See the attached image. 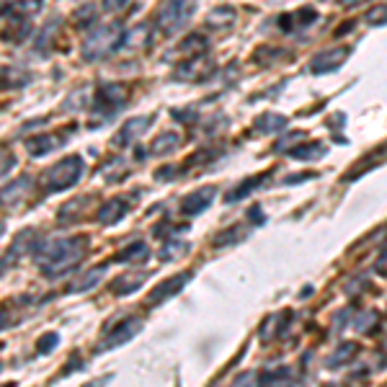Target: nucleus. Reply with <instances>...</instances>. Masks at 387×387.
<instances>
[{
  "label": "nucleus",
  "mask_w": 387,
  "mask_h": 387,
  "mask_svg": "<svg viewBox=\"0 0 387 387\" xmlns=\"http://www.w3.org/2000/svg\"><path fill=\"white\" fill-rule=\"evenodd\" d=\"M86 240H55L47 251H41L37 256L41 263V271L52 276V274H62L65 269H70L73 263L83 256V251H77V245H83Z\"/></svg>",
  "instance_id": "nucleus-1"
},
{
  "label": "nucleus",
  "mask_w": 387,
  "mask_h": 387,
  "mask_svg": "<svg viewBox=\"0 0 387 387\" xmlns=\"http://www.w3.org/2000/svg\"><path fill=\"white\" fill-rule=\"evenodd\" d=\"M80 173H83V160L80 158H65L62 163H57L44 176V181H47L49 191H65L73 184H77Z\"/></svg>",
  "instance_id": "nucleus-2"
},
{
  "label": "nucleus",
  "mask_w": 387,
  "mask_h": 387,
  "mask_svg": "<svg viewBox=\"0 0 387 387\" xmlns=\"http://www.w3.org/2000/svg\"><path fill=\"white\" fill-rule=\"evenodd\" d=\"M116 37H119V26H101V29H96L93 37H88L86 47H83L86 59H98L104 57L106 52H111L116 44Z\"/></svg>",
  "instance_id": "nucleus-3"
},
{
  "label": "nucleus",
  "mask_w": 387,
  "mask_h": 387,
  "mask_svg": "<svg viewBox=\"0 0 387 387\" xmlns=\"http://www.w3.org/2000/svg\"><path fill=\"white\" fill-rule=\"evenodd\" d=\"M191 6L189 3H165L163 8L158 10V21H160V26L163 29H178V26H184V21L191 16Z\"/></svg>",
  "instance_id": "nucleus-4"
},
{
  "label": "nucleus",
  "mask_w": 387,
  "mask_h": 387,
  "mask_svg": "<svg viewBox=\"0 0 387 387\" xmlns=\"http://www.w3.org/2000/svg\"><path fill=\"white\" fill-rule=\"evenodd\" d=\"M140 328H142V320H135V318L124 320L122 325H116V330L106 339V343L101 346V351H106V348H116V346H122V343H126V341H132Z\"/></svg>",
  "instance_id": "nucleus-5"
},
{
  "label": "nucleus",
  "mask_w": 387,
  "mask_h": 387,
  "mask_svg": "<svg viewBox=\"0 0 387 387\" xmlns=\"http://www.w3.org/2000/svg\"><path fill=\"white\" fill-rule=\"evenodd\" d=\"M212 199H214V189H212V186L196 189V191H191L184 199V202H181V212H184V214H199V212H204V209L209 207V202H212Z\"/></svg>",
  "instance_id": "nucleus-6"
},
{
  "label": "nucleus",
  "mask_w": 387,
  "mask_h": 387,
  "mask_svg": "<svg viewBox=\"0 0 387 387\" xmlns=\"http://www.w3.org/2000/svg\"><path fill=\"white\" fill-rule=\"evenodd\" d=\"M191 279V274H178V276H171V279H165L163 284H158L155 287V292L150 294V305H160L163 300H168V297H173L176 292L184 287L186 281Z\"/></svg>",
  "instance_id": "nucleus-7"
},
{
  "label": "nucleus",
  "mask_w": 387,
  "mask_h": 387,
  "mask_svg": "<svg viewBox=\"0 0 387 387\" xmlns=\"http://www.w3.org/2000/svg\"><path fill=\"white\" fill-rule=\"evenodd\" d=\"M348 49H330V52H323V55H318V57L312 59V70L315 73H328V70H336L346 59Z\"/></svg>",
  "instance_id": "nucleus-8"
},
{
  "label": "nucleus",
  "mask_w": 387,
  "mask_h": 387,
  "mask_svg": "<svg viewBox=\"0 0 387 387\" xmlns=\"http://www.w3.org/2000/svg\"><path fill=\"white\" fill-rule=\"evenodd\" d=\"M142 281H145V274H124V276H119L116 281H111V292H114V294H129V292H135Z\"/></svg>",
  "instance_id": "nucleus-9"
},
{
  "label": "nucleus",
  "mask_w": 387,
  "mask_h": 387,
  "mask_svg": "<svg viewBox=\"0 0 387 387\" xmlns=\"http://www.w3.org/2000/svg\"><path fill=\"white\" fill-rule=\"evenodd\" d=\"M150 122L147 116H137V119H132V122H126L124 129L116 135V142L119 145H126V142H132V137H137L140 132H145V124Z\"/></svg>",
  "instance_id": "nucleus-10"
},
{
  "label": "nucleus",
  "mask_w": 387,
  "mask_h": 387,
  "mask_svg": "<svg viewBox=\"0 0 387 387\" xmlns=\"http://www.w3.org/2000/svg\"><path fill=\"white\" fill-rule=\"evenodd\" d=\"M62 142V137H52V135H41V137H34L29 140V153L41 158V155H47L49 150H55V147Z\"/></svg>",
  "instance_id": "nucleus-11"
},
{
  "label": "nucleus",
  "mask_w": 387,
  "mask_h": 387,
  "mask_svg": "<svg viewBox=\"0 0 387 387\" xmlns=\"http://www.w3.org/2000/svg\"><path fill=\"white\" fill-rule=\"evenodd\" d=\"M124 207H126V204L122 202V199H116V202H108L106 207H104V209L98 212V223H104V225L116 223V220H119V217L126 212Z\"/></svg>",
  "instance_id": "nucleus-12"
},
{
  "label": "nucleus",
  "mask_w": 387,
  "mask_h": 387,
  "mask_svg": "<svg viewBox=\"0 0 387 387\" xmlns=\"http://www.w3.org/2000/svg\"><path fill=\"white\" fill-rule=\"evenodd\" d=\"M147 256H150V251H147L145 243H135V245H129V248H126V253H119V256H116V261H132V258H137V261H145Z\"/></svg>",
  "instance_id": "nucleus-13"
},
{
  "label": "nucleus",
  "mask_w": 387,
  "mask_h": 387,
  "mask_svg": "<svg viewBox=\"0 0 387 387\" xmlns=\"http://www.w3.org/2000/svg\"><path fill=\"white\" fill-rule=\"evenodd\" d=\"M176 145H178V135H176V132H165V135H160L153 142V153H168V150H173Z\"/></svg>",
  "instance_id": "nucleus-14"
},
{
  "label": "nucleus",
  "mask_w": 387,
  "mask_h": 387,
  "mask_svg": "<svg viewBox=\"0 0 387 387\" xmlns=\"http://www.w3.org/2000/svg\"><path fill=\"white\" fill-rule=\"evenodd\" d=\"M357 343H343V346L336 351V357L328 359V364L330 367H339V364H346V361H351L354 359V351H357Z\"/></svg>",
  "instance_id": "nucleus-15"
},
{
  "label": "nucleus",
  "mask_w": 387,
  "mask_h": 387,
  "mask_svg": "<svg viewBox=\"0 0 387 387\" xmlns=\"http://www.w3.org/2000/svg\"><path fill=\"white\" fill-rule=\"evenodd\" d=\"M101 274H104L101 269H96V271H91V274H86L83 279L75 281V284L70 287V292H86V290H91V287H96L98 279H101Z\"/></svg>",
  "instance_id": "nucleus-16"
},
{
  "label": "nucleus",
  "mask_w": 387,
  "mask_h": 387,
  "mask_svg": "<svg viewBox=\"0 0 387 387\" xmlns=\"http://www.w3.org/2000/svg\"><path fill=\"white\" fill-rule=\"evenodd\" d=\"M256 126H261V132H274V129H281L284 126V116H276V114H266L261 116Z\"/></svg>",
  "instance_id": "nucleus-17"
},
{
  "label": "nucleus",
  "mask_w": 387,
  "mask_h": 387,
  "mask_svg": "<svg viewBox=\"0 0 387 387\" xmlns=\"http://www.w3.org/2000/svg\"><path fill=\"white\" fill-rule=\"evenodd\" d=\"M258 387H292V377H287V375H263Z\"/></svg>",
  "instance_id": "nucleus-18"
},
{
  "label": "nucleus",
  "mask_w": 387,
  "mask_h": 387,
  "mask_svg": "<svg viewBox=\"0 0 387 387\" xmlns=\"http://www.w3.org/2000/svg\"><path fill=\"white\" fill-rule=\"evenodd\" d=\"M308 147L310 145H305V150H290V155L292 158H300V160H310V158H320V155L325 153V147L318 145V142L312 145V150H308Z\"/></svg>",
  "instance_id": "nucleus-19"
},
{
  "label": "nucleus",
  "mask_w": 387,
  "mask_h": 387,
  "mask_svg": "<svg viewBox=\"0 0 387 387\" xmlns=\"http://www.w3.org/2000/svg\"><path fill=\"white\" fill-rule=\"evenodd\" d=\"M364 21H367V23H387V6H375V8L364 16Z\"/></svg>",
  "instance_id": "nucleus-20"
},
{
  "label": "nucleus",
  "mask_w": 387,
  "mask_h": 387,
  "mask_svg": "<svg viewBox=\"0 0 387 387\" xmlns=\"http://www.w3.org/2000/svg\"><path fill=\"white\" fill-rule=\"evenodd\" d=\"M57 343H59L57 333H47V336H41V339L37 341V351H39V354H47L49 348H55Z\"/></svg>",
  "instance_id": "nucleus-21"
},
{
  "label": "nucleus",
  "mask_w": 387,
  "mask_h": 387,
  "mask_svg": "<svg viewBox=\"0 0 387 387\" xmlns=\"http://www.w3.org/2000/svg\"><path fill=\"white\" fill-rule=\"evenodd\" d=\"M375 320H377V315H375V312H367L364 318H359V320H357V328L361 330V333H367V330L372 328V325H375Z\"/></svg>",
  "instance_id": "nucleus-22"
},
{
  "label": "nucleus",
  "mask_w": 387,
  "mask_h": 387,
  "mask_svg": "<svg viewBox=\"0 0 387 387\" xmlns=\"http://www.w3.org/2000/svg\"><path fill=\"white\" fill-rule=\"evenodd\" d=\"M232 387H256V377H253V372L240 375V377L232 382Z\"/></svg>",
  "instance_id": "nucleus-23"
},
{
  "label": "nucleus",
  "mask_w": 387,
  "mask_h": 387,
  "mask_svg": "<svg viewBox=\"0 0 387 387\" xmlns=\"http://www.w3.org/2000/svg\"><path fill=\"white\" fill-rule=\"evenodd\" d=\"M377 269H379V274H387V251H385V258H379Z\"/></svg>",
  "instance_id": "nucleus-24"
},
{
  "label": "nucleus",
  "mask_w": 387,
  "mask_h": 387,
  "mask_svg": "<svg viewBox=\"0 0 387 387\" xmlns=\"http://www.w3.org/2000/svg\"><path fill=\"white\" fill-rule=\"evenodd\" d=\"M108 382V377H104V379H98V382H91V385H86V387H104Z\"/></svg>",
  "instance_id": "nucleus-25"
}]
</instances>
